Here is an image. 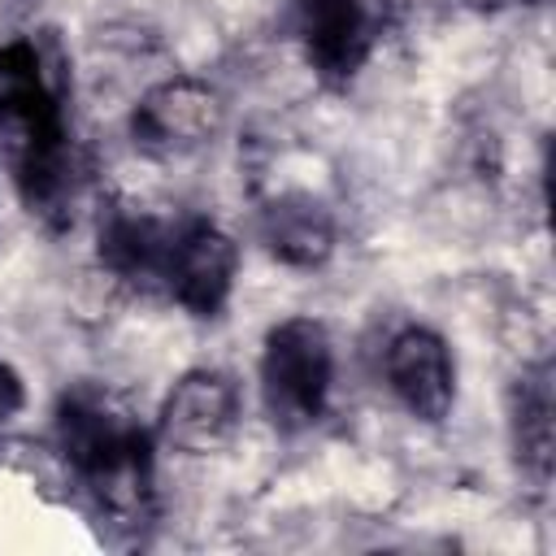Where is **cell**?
<instances>
[{
    "mask_svg": "<svg viewBox=\"0 0 556 556\" xmlns=\"http://www.w3.org/2000/svg\"><path fill=\"white\" fill-rule=\"evenodd\" d=\"M334 343L317 317H287L269 326L261 348V395L278 430H308L330 400Z\"/></svg>",
    "mask_w": 556,
    "mask_h": 556,
    "instance_id": "cell-3",
    "label": "cell"
},
{
    "mask_svg": "<svg viewBox=\"0 0 556 556\" xmlns=\"http://www.w3.org/2000/svg\"><path fill=\"white\" fill-rule=\"evenodd\" d=\"M400 22V0H295V35L326 87H348Z\"/></svg>",
    "mask_w": 556,
    "mask_h": 556,
    "instance_id": "cell-4",
    "label": "cell"
},
{
    "mask_svg": "<svg viewBox=\"0 0 556 556\" xmlns=\"http://www.w3.org/2000/svg\"><path fill=\"white\" fill-rule=\"evenodd\" d=\"M239 274V243L204 217L178 222L169 269H165V295L187 308L191 317H217L235 291Z\"/></svg>",
    "mask_w": 556,
    "mask_h": 556,
    "instance_id": "cell-6",
    "label": "cell"
},
{
    "mask_svg": "<svg viewBox=\"0 0 556 556\" xmlns=\"http://www.w3.org/2000/svg\"><path fill=\"white\" fill-rule=\"evenodd\" d=\"M556 404H552V365L539 361L530 369H521L517 387H513V408H508V426H513V452L526 478L547 482L552 473V447H556Z\"/></svg>",
    "mask_w": 556,
    "mask_h": 556,
    "instance_id": "cell-11",
    "label": "cell"
},
{
    "mask_svg": "<svg viewBox=\"0 0 556 556\" xmlns=\"http://www.w3.org/2000/svg\"><path fill=\"white\" fill-rule=\"evenodd\" d=\"M56 447L87 495L122 521L152 508V434L109 391L78 387L56 404Z\"/></svg>",
    "mask_w": 556,
    "mask_h": 556,
    "instance_id": "cell-2",
    "label": "cell"
},
{
    "mask_svg": "<svg viewBox=\"0 0 556 556\" xmlns=\"http://www.w3.org/2000/svg\"><path fill=\"white\" fill-rule=\"evenodd\" d=\"M222 130V96L200 78H165L135 104L130 135L148 156H187Z\"/></svg>",
    "mask_w": 556,
    "mask_h": 556,
    "instance_id": "cell-5",
    "label": "cell"
},
{
    "mask_svg": "<svg viewBox=\"0 0 556 556\" xmlns=\"http://www.w3.org/2000/svg\"><path fill=\"white\" fill-rule=\"evenodd\" d=\"M261 243L291 269H313L334 252V217L313 191H282L261 208Z\"/></svg>",
    "mask_w": 556,
    "mask_h": 556,
    "instance_id": "cell-10",
    "label": "cell"
},
{
    "mask_svg": "<svg viewBox=\"0 0 556 556\" xmlns=\"http://www.w3.org/2000/svg\"><path fill=\"white\" fill-rule=\"evenodd\" d=\"M239 426V387L222 369H191L182 374L156 417V430L169 447L187 456H208L226 447V439Z\"/></svg>",
    "mask_w": 556,
    "mask_h": 556,
    "instance_id": "cell-7",
    "label": "cell"
},
{
    "mask_svg": "<svg viewBox=\"0 0 556 556\" xmlns=\"http://www.w3.org/2000/svg\"><path fill=\"white\" fill-rule=\"evenodd\" d=\"M70 61L52 35H17L0 48V152L30 217L70 226L83 161L70 126Z\"/></svg>",
    "mask_w": 556,
    "mask_h": 556,
    "instance_id": "cell-1",
    "label": "cell"
},
{
    "mask_svg": "<svg viewBox=\"0 0 556 556\" xmlns=\"http://www.w3.org/2000/svg\"><path fill=\"white\" fill-rule=\"evenodd\" d=\"M174 235H178V222H165L156 213L117 204L100 217L96 252H100V265L117 282H126L135 291H165Z\"/></svg>",
    "mask_w": 556,
    "mask_h": 556,
    "instance_id": "cell-9",
    "label": "cell"
},
{
    "mask_svg": "<svg viewBox=\"0 0 556 556\" xmlns=\"http://www.w3.org/2000/svg\"><path fill=\"white\" fill-rule=\"evenodd\" d=\"M387 387L391 395L408 408V417L439 426L452 417L456 404V365L452 352L443 343V334L426 330V326H404L391 343H387Z\"/></svg>",
    "mask_w": 556,
    "mask_h": 556,
    "instance_id": "cell-8",
    "label": "cell"
},
{
    "mask_svg": "<svg viewBox=\"0 0 556 556\" xmlns=\"http://www.w3.org/2000/svg\"><path fill=\"white\" fill-rule=\"evenodd\" d=\"M22 404H26V391H22V378H17V369L0 356V426H9L17 413H22Z\"/></svg>",
    "mask_w": 556,
    "mask_h": 556,
    "instance_id": "cell-12",
    "label": "cell"
}]
</instances>
